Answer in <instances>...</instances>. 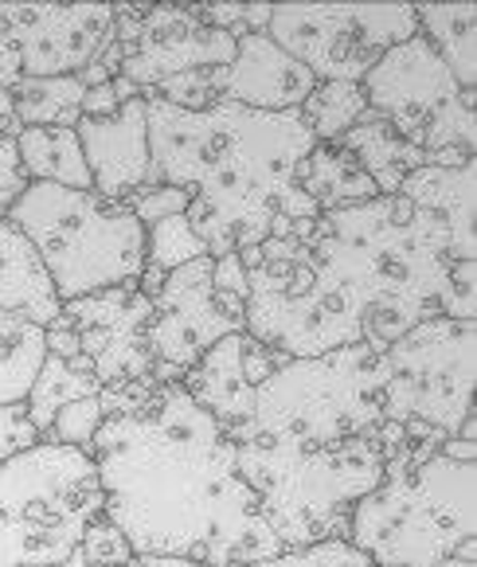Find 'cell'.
Instances as JSON below:
<instances>
[{
  "label": "cell",
  "mask_w": 477,
  "mask_h": 567,
  "mask_svg": "<svg viewBox=\"0 0 477 567\" xmlns=\"http://www.w3.org/2000/svg\"><path fill=\"white\" fill-rule=\"evenodd\" d=\"M247 270L243 333L290 360L369 344L384 352L435 318L450 282V231L403 196L325 212L305 239L235 250Z\"/></svg>",
  "instance_id": "obj_1"
},
{
  "label": "cell",
  "mask_w": 477,
  "mask_h": 567,
  "mask_svg": "<svg viewBox=\"0 0 477 567\" xmlns=\"http://www.w3.org/2000/svg\"><path fill=\"white\" fill-rule=\"evenodd\" d=\"M102 517L134 559H196L247 567L282 544L259 517L227 431L180 384H160L134 415H106L91 451Z\"/></svg>",
  "instance_id": "obj_2"
},
{
  "label": "cell",
  "mask_w": 477,
  "mask_h": 567,
  "mask_svg": "<svg viewBox=\"0 0 477 567\" xmlns=\"http://www.w3.org/2000/svg\"><path fill=\"white\" fill-rule=\"evenodd\" d=\"M145 125L149 184H173L193 196L185 219L208 259L259 247L278 216H321L298 188V165L318 145L298 110L259 114L227 99L208 110L145 102Z\"/></svg>",
  "instance_id": "obj_3"
},
{
  "label": "cell",
  "mask_w": 477,
  "mask_h": 567,
  "mask_svg": "<svg viewBox=\"0 0 477 567\" xmlns=\"http://www.w3.org/2000/svg\"><path fill=\"white\" fill-rule=\"evenodd\" d=\"M235 462L282 551L344 540L352 505L384 482V451L372 434L325 446L251 439L235 443Z\"/></svg>",
  "instance_id": "obj_4"
},
{
  "label": "cell",
  "mask_w": 477,
  "mask_h": 567,
  "mask_svg": "<svg viewBox=\"0 0 477 567\" xmlns=\"http://www.w3.org/2000/svg\"><path fill=\"white\" fill-rule=\"evenodd\" d=\"M344 540L372 567H435L477 540V462L446 454L411 470H384V482L352 505Z\"/></svg>",
  "instance_id": "obj_5"
},
{
  "label": "cell",
  "mask_w": 477,
  "mask_h": 567,
  "mask_svg": "<svg viewBox=\"0 0 477 567\" xmlns=\"http://www.w3.org/2000/svg\"><path fill=\"white\" fill-rule=\"evenodd\" d=\"M384 380V352H372L369 344H349L325 357L282 360L255 388L251 419L231 434V443L262 439V443L325 446L364 439L384 423L380 415Z\"/></svg>",
  "instance_id": "obj_6"
},
{
  "label": "cell",
  "mask_w": 477,
  "mask_h": 567,
  "mask_svg": "<svg viewBox=\"0 0 477 567\" xmlns=\"http://www.w3.org/2000/svg\"><path fill=\"white\" fill-rule=\"evenodd\" d=\"M4 216L40 255L59 301L129 286L145 270V227L126 204L98 193L28 184Z\"/></svg>",
  "instance_id": "obj_7"
},
{
  "label": "cell",
  "mask_w": 477,
  "mask_h": 567,
  "mask_svg": "<svg viewBox=\"0 0 477 567\" xmlns=\"http://www.w3.org/2000/svg\"><path fill=\"white\" fill-rule=\"evenodd\" d=\"M102 517L94 458L40 443L0 462V567H63Z\"/></svg>",
  "instance_id": "obj_8"
},
{
  "label": "cell",
  "mask_w": 477,
  "mask_h": 567,
  "mask_svg": "<svg viewBox=\"0 0 477 567\" xmlns=\"http://www.w3.org/2000/svg\"><path fill=\"white\" fill-rule=\"evenodd\" d=\"M384 364V423H423L435 426L443 439H458L462 423L474 415L477 321L435 313L387 344Z\"/></svg>",
  "instance_id": "obj_9"
},
{
  "label": "cell",
  "mask_w": 477,
  "mask_h": 567,
  "mask_svg": "<svg viewBox=\"0 0 477 567\" xmlns=\"http://www.w3.org/2000/svg\"><path fill=\"white\" fill-rule=\"evenodd\" d=\"M369 110H376L395 134L423 153L466 150L477 153L474 94L462 91L431 51L423 35L395 43L376 59V68L361 83Z\"/></svg>",
  "instance_id": "obj_10"
},
{
  "label": "cell",
  "mask_w": 477,
  "mask_h": 567,
  "mask_svg": "<svg viewBox=\"0 0 477 567\" xmlns=\"http://www.w3.org/2000/svg\"><path fill=\"white\" fill-rule=\"evenodd\" d=\"M267 35L318 83H364L376 59L419 35L411 4H270Z\"/></svg>",
  "instance_id": "obj_11"
},
{
  "label": "cell",
  "mask_w": 477,
  "mask_h": 567,
  "mask_svg": "<svg viewBox=\"0 0 477 567\" xmlns=\"http://www.w3.org/2000/svg\"><path fill=\"white\" fill-rule=\"evenodd\" d=\"M114 43L117 75L142 94L188 71L231 68L235 59V35L204 24L196 4H114Z\"/></svg>",
  "instance_id": "obj_12"
},
{
  "label": "cell",
  "mask_w": 477,
  "mask_h": 567,
  "mask_svg": "<svg viewBox=\"0 0 477 567\" xmlns=\"http://www.w3.org/2000/svg\"><path fill=\"white\" fill-rule=\"evenodd\" d=\"M20 79H63L91 68L114 40V4H9Z\"/></svg>",
  "instance_id": "obj_13"
},
{
  "label": "cell",
  "mask_w": 477,
  "mask_h": 567,
  "mask_svg": "<svg viewBox=\"0 0 477 567\" xmlns=\"http://www.w3.org/2000/svg\"><path fill=\"white\" fill-rule=\"evenodd\" d=\"M149 309L153 301L137 290V282L63 301V318L79 333V352L91 360L102 388L134 384V380L153 375L157 360L145 344Z\"/></svg>",
  "instance_id": "obj_14"
},
{
  "label": "cell",
  "mask_w": 477,
  "mask_h": 567,
  "mask_svg": "<svg viewBox=\"0 0 477 567\" xmlns=\"http://www.w3.org/2000/svg\"><path fill=\"white\" fill-rule=\"evenodd\" d=\"M243 333V321L227 318L211 293V259H193L165 275L145 326V344L153 360L176 372H188L216 341Z\"/></svg>",
  "instance_id": "obj_15"
},
{
  "label": "cell",
  "mask_w": 477,
  "mask_h": 567,
  "mask_svg": "<svg viewBox=\"0 0 477 567\" xmlns=\"http://www.w3.org/2000/svg\"><path fill=\"white\" fill-rule=\"evenodd\" d=\"M83 161L91 168V188L102 200L126 204L149 184V125L145 99H134L114 117H79L75 125Z\"/></svg>",
  "instance_id": "obj_16"
},
{
  "label": "cell",
  "mask_w": 477,
  "mask_h": 567,
  "mask_svg": "<svg viewBox=\"0 0 477 567\" xmlns=\"http://www.w3.org/2000/svg\"><path fill=\"white\" fill-rule=\"evenodd\" d=\"M313 86L318 79L293 55H286L267 32L239 35L231 68H224V99L259 114L298 110L313 94Z\"/></svg>",
  "instance_id": "obj_17"
},
{
  "label": "cell",
  "mask_w": 477,
  "mask_h": 567,
  "mask_svg": "<svg viewBox=\"0 0 477 567\" xmlns=\"http://www.w3.org/2000/svg\"><path fill=\"white\" fill-rule=\"evenodd\" d=\"M400 196L415 208L435 212L450 231V262H477V161L458 168L423 165L403 176Z\"/></svg>",
  "instance_id": "obj_18"
},
{
  "label": "cell",
  "mask_w": 477,
  "mask_h": 567,
  "mask_svg": "<svg viewBox=\"0 0 477 567\" xmlns=\"http://www.w3.org/2000/svg\"><path fill=\"white\" fill-rule=\"evenodd\" d=\"M243 352H247V333L224 337V341L211 344V349L188 368L185 380H180V388L224 426L227 439H231L239 426H247V419H251L255 388L247 384Z\"/></svg>",
  "instance_id": "obj_19"
},
{
  "label": "cell",
  "mask_w": 477,
  "mask_h": 567,
  "mask_svg": "<svg viewBox=\"0 0 477 567\" xmlns=\"http://www.w3.org/2000/svg\"><path fill=\"white\" fill-rule=\"evenodd\" d=\"M0 313H20L40 329L63 313V301L55 298L40 255L9 216H0Z\"/></svg>",
  "instance_id": "obj_20"
},
{
  "label": "cell",
  "mask_w": 477,
  "mask_h": 567,
  "mask_svg": "<svg viewBox=\"0 0 477 567\" xmlns=\"http://www.w3.org/2000/svg\"><path fill=\"white\" fill-rule=\"evenodd\" d=\"M298 188L318 204V212H341L356 208V204L376 200V181L356 165L349 150H341L336 142H318L310 150V157L298 165Z\"/></svg>",
  "instance_id": "obj_21"
},
{
  "label": "cell",
  "mask_w": 477,
  "mask_h": 567,
  "mask_svg": "<svg viewBox=\"0 0 477 567\" xmlns=\"http://www.w3.org/2000/svg\"><path fill=\"white\" fill-rule=\"evenodd\" d=\"M17 153L28 184H59V188L94 193L91 168L83 161V145H79V134L68 125H24L17 134Z\"/></svg>",
  "instance_id": "obj_22"
},
{
  "label": "cell",
  "mask_w": 477,
  "mask_h": 567,
  "mask_svg": "<svg viewBox=\"0 0 477 567\" xmlns=\"http://www.w3.org/2000/svg\"><path fill=\"white\" fill-rule=\"evenodd\" d=\"M419 35L462 91H477V9L474 4H419Z\"/></svg>",
  "instance_id": "obj_23"
},
{
  "label": "cell",
  "mask_w": 477,
  "mask_h": 567,
  "mask_svg": "<svg viewBox=\"0 0 477 567\" xmlns=\"http://www.w3.org/2000/svg\"><path fill=\"white\" fill-rule=\"evenodd\" d=\"M98 392H102L98 375H94L91 360H86L83 352H79V357H71V360L43 357L40 375H35L32 392H28V400H24V411H28V419H32L35 431H40V439H43V434H48V426H51V419L68 408V403L86 400V395H98Z\"/></svg>",
  "instance_id": "obj_24"
},
{
  "label": "cell",
  "mask_w": 477,
  "mask_h": 567,
  "mask_svg": "<svg viewBox=\"0 0 477 567\" xmlns=\"http://www.w3.org/2000/svg\"><path fill=\"white\" fill-rule=\"evenodd\" d=\"M48 357L43 329L20 313H0V408L24 403Z\"/></svg>",
  "instance_id": "obj_25"
},
{
  "label": "cell",
  "mask_w": 477,
  "mask_h": 567,
  "mask_svg": "<svg viewBox=\"0 0 477 567\" xmlns=\"http://www.w3.org/2000/svg\"><path fill=\"white\" fill-rule=\"evenodd\" d=\"M341 150H349L356 157V165L369 176L384 173V168H400V173H415V168L427 165V153L407 145L392 125L376 114V110H364L361 122L352 125L349 134H341Z\"/></svg>",
  "instance_id": "obj_26"
},
{
  "label": "cell",
  "mask_w": 477,
  "mask_h": 567,
  "mask_svg": "<svg viewBox=\"0 0 477 567\" xmlns=\"http://www.w3.org/2000/svg\"><path fill=\"white\" fill-rule=\"evenodd\" d=\"M83 94L86 86L75 75L20 79L12 86V114H17L20 130L24 125H68V130H75L83 117Z\"/></svg>",
  "instance_id": "obj_27"
},
{
  "label": "cell",
  "mask_w": 477,
  "mask_h": 567,
  "mask_svg": "<svg viewBox=\"0 0 477 567\" xmlns=\"http://www.w3.org/2000/svg\"><path fill=\"white\" fill-rule=\"evenodd\" d=\"M364 110L369 102L356 83H318L310 99L298 106V114L310 125L313 142H341V134H349L361 122Z\"/></svg>",
  "instance_id": "obj_28"
},
{
  "label": "cell",
  "mask_w": 477,
  "mask_h": 567,
  "mask_svg": "<svg viewBox=\"0 0 477 567\" xmlns=\"http://www.w3.org/2000/svg\"><path fill=\"white\" fill-rule=\"evenodd\" d=\"M204 255H208V247H204V239L193 231V224L185 216H168L145 227V267L160 270V275L188 267V262L204 259Z\"/></svg>",
  "instance_id": "obj_29"
},
{
  "label": "cell",
  "mask_w": 477,
  "mask_h": 567,
  "mask_svg": "<svg viewBox=\"0 0 477 567\" xmlns=\"http://www.w3.org/2000/svg\"><path fill=\"white\" fill-rule=\"evenodd\" d=\"M145 102H165L176 110H208L224 99V68L208 71H188V75H176L157 83L153 91L142 94Z\"/></svg>",
  "instance_id": "obj_30"
},
{
  "label": "cell",
  "mask_w": 477,
  "mask_h": 567,
  "mask_svg": "<svg viewBox=\"0 0 477 567\" xmlns=\"http://www.w3.org/2000/svg\"><path fill=\"white\" fill-rule=\"evenodd\" d=\"M106 423V411H102L98 395H86V400H75L51 419L43 443H59V446H75V451H91L94 434Z\"/></svg>",
  "instance_id": "obj_31"
},
{
  "label": "cell",
  "mask_w": 477,
  "mask_h": 567,
  "mask_svg": "<svg viewBox=\"0 0 477 567\" xmlns=\"http://www.w3.org/2000/svg\"><path fill=\"white\" fill-rule=\"evenodd\" d=\"M129 559H134V551H129L126 536L117 533L106 517H98V520H91V528H86L83 540H79L75 556L63 567H122V564H129Z\"/></svg>",
  "instance_id": "obj_32"
},
{
  "label": "cell",
  "mask_w": 477,
  "mask_h": 567,
  "mask_svg": "<svg viewBox=\"0 0 477 567\" xmlns=\"http://www.w3.org/2000/svg\"><path fill=\"white\" fill-rule=\"evenodd\" d=\"M247 567H372V559L364 551H356L349 540H321L310 548L278 551L274 559H259Z\"/></svg>",
  "instance_id": "obj_33"
},
{
  "label": "cell",
  "mask_w": 477,
  "mask_h": 567,
  "mask_svg": "<svg viewBox=\"0 0 477 567\" xmlns=\"http://www.w3.org/2000/svg\"><path fill=\"white\" fill-rule=\"evenodd\" d=\"M188 204H193V196H188L185 188H173V184H145V188H137V193L129 196L126 208L137 216V224L149 227V224H157V219L185 216Z\"/></svg>",
  "instance_id": "obj_34"
},
{
  "label": "cell",
  "mask_w": 477,
  "mask_h": 567,
  "mask_svg": "<svg viewBox=\"0 0 477 567\" xmlns=\"http://www.w3.org/2000/svg\"><path fill=\"white\" fill-rule=\"evenodd\" d=\"M211 293H216V306L224 309L227 318L243 321V313H247V270H243V262H239V255L211 259Z\"/></svg>",
  "instance_id": "obj_35"
},
{
  "label": "cell",
  "mask_w": 477,
  "mask_h": 567,
  "mask_svg": "<svg viewBox=\"0 0 477 567\" xmlns=\"http://www.w3.org/2000/svg\"><path fill=\"white\" fill-rule=\"evenodd\" d=\"M40 431L32 426V419H28L24 403H4L0 408V462L17 458V454L32 451V446H40Z\"/></svg>",
  "instance_id": "obj_36"
},
{
  "label": "cell",
  "mask_w": 477,
  "mask_h": 567,
  "mask_svg": "<svg viewBox=\"0 0 477 567\" xmlns=\"http://www.w3.org/2000/svg\"><path fill=\"white\" fill-rule=\"evenodd\" d=\"M24 188H28V176L24 165H20L17 137H9V142H0V216L20 200Z\"/></svg>",
  "instance_id": "obj_37"
},
{
  "label": "cell",
  "mask_w": 477,
  "mask_h": 567,
  "mask_svg": "<svg viewBox=\"0 0 477 567\" xmlns=\"http://www.w3.org/2000/svg\"><path fill=\"white\" fill-rule=\"evenodd\" d=\"M20 83V51L9 28V4H0V86L12 91Z\"/></svg>",
  "instance_id": "obj_38"
},
{
  "label": "cell",
  "mask_w": 477,
  "mask_h": 567,
  "mask_svg": "<svg viewBox=\"0 0 477 567\" xmlns=\"http://www.w3.org/2000/svg\"><path fill=\"white\" fill-rule=\"evenodd\" d=\"M122 106H126V102H117V94H114V86H110V83L86 86V94H83V117H114Z\"/></svg>",
  "instance_id": "obj_39"
},
{
  "label": "cell",
  "mask_w": 477,
  "mask_h": 567,
  "mask_svg": "<svg viewBox=\"0 0 477 567\" xmlns=\"http://www.w3.org/2000/svg\"><path fill=\"white\" fill-rule=\"evenodd\" d=\"M20 134V122L17 114H12V91H4L0 86V142H9V137Z\"/></svg>",
  "instance_id": "obj_40"
},
{
  "label": "cell",
  "mask_w": 477,
  "mask_h": 567,
  "mask_svg": "<svg viewBox=\"0 0 477 567\" xmlns=\"http://www.w3.org/2000/svg\"><path fill=\"white\" fill-rule=\"evenodd\" d=\"M438 454H446V458H454V462H477V443H462V439H446L443 451H438Z\"/></svg>",
  "instance_id": "obj_41"
},
{
  "label": "cell",
  "mask_w": 477,
  "mask_h": 567,
  "mask_svg": "<svg viewBox=\"0 0 477 567\" xmlns=\"http://www.w3.org/2000/svg\"><path fill=\"white\" fill-rule=\"evenodd\" d=\"M149 567H211V564H196V559H176V556H160V559H145Z\"/></svg>",
  "instance_id": "obj_42"
},
{
  "label": "cell",
  "mask_w": 477,
  "mask_h": 567,
  "mask_svg": "<svg viewBox=\"0 0 477 567\" xmlns=\"http://www.w3.org/2000/svg\"><path fill=\"white\" fill-rule=\"evenodd\" d=\"M435 567H477V559H458V556H450V559H438Z\"/></svg>",
  "instance_id": "obj_43"
},
{
  "label": "cell",
  "mask_w": 477,
  "mask_h": 567,
  "mask_svg": "<svg viewBox=\"0 0 477 567\" xmlns=\"http://www.w3.org/2000/svg\"><path fill=\"white\" fill-rule=\"evenodd\" d=\"M122 567H149L145 559H129V564H122Z\"/></svg>",
  "instance_id": "obj_44"
}]
</instances>
